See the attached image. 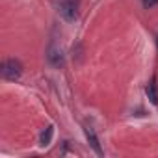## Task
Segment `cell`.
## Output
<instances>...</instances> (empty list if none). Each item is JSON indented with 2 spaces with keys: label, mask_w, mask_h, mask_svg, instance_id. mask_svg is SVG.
I'll list each match as a JSON object with an SVG mask.
<instances>
[{
  "label": "cell",
  "mask_w": 158,
  "mask_h": 158,
  "mask_svg": "<svg viewBox=\"0 0 158 158\" xmlns=\"http://www.w3.org/2000/svg\"><path fill=\"white\" fill-rule=\"evenodd\" d=\"M23 74V63L15 58H10L2 63V76L6 78V80H19Z\"/></svg>",
  "instance_id": "6da1fadb"
},
{
  "label": "cell",
  "mask_w": 158,
  "mask_h": 158,
  "mask_svg": "<svg viewBox=\"0 0 158 158\" xmlns=\"http://www.w3.org/2000/svg\"><path fill=\"white\" fill-rule=\"evenodd\" d=\"M56 8H58V13L65 21H74L78 17V10H76V2H74V0H58Z\"/></svg>",
  "instance_id": "7a4b0ae2"
},
{
  "label": "cell",
  "mask_w": 158,
  "mask_h": 158,
  "mask_svg": "<svg viewBox=\"0 0 158 158\" xmlns=\"http://www.w3.org/2000/svg\"><path fill=\"white\" fill-rule=\"evenodd\" d=\"M47 58H48V61L54 65V67H61L63 65V52H61V48H58V47H50L48 48V52H47Z\"/></svg>",
  "instance_id": "3957f363"
},
{
  "label": "cell",
  "mask_w": 158,
  "mask_h": 158,
  "mask_svg": "<svg viewBox=\"0 0 158 158\" xmlns=\"http://www.w3.org/2000/svg\"><path fill=\"white\" fill-rule=\"evenodd\" d=\"M84 132H86V138H88V141H89L91 149H93L99 156H102V149H101V143H99V138H97L95 130H93L91 127H84Z\"/></svg>",
  "instance_id": "277c9868"
},
{
  "label": "cell",
  "mask_w": 158,
  "mask_h": 158,
  "mask_svg": "<svg viewBox=\"0 0 158 158\" xmlns=\"http://www.w3.org/2000/svg\"><path fill=\"white\" fill-rule=\"evenodd\" d=\"M52 136H54V127H47L43 132H41V138H39V145L41 147H48L50 141H52Z\"/></svg>",
  "instance_id": "5b68a950"
},
{
  "label": "cell",
  "mask_w": 158,
  "mask_h": 158,
  "mask_svg": "<svg viewBox=\"0 0 158 158\" xmlns=\"http://www.w3.org/2000/svg\"><path fill=\"white\" fill-rule=\"evenodd\" d=\"M147 97H149V101L152 102V104H158V88H156V84H154V80L147 86Z\"/></svg>",
  "instance_id": "8992f818"
},
{
  "label": "cell",
  "mask_w": 158,
  "mask_h": 158,
  "mask_svg": "<svg viewBox=\"0 0 158 158\" xmlns=\"http://www.w3.org/2000/svg\"><path fill=\"white\" fill-rule=\"evenodd\" d=\"M154 4H158V0H143V6L145 8H152Z\"/></svg>",
  "instance_id": "52a82bcc"
}]
</instances>
